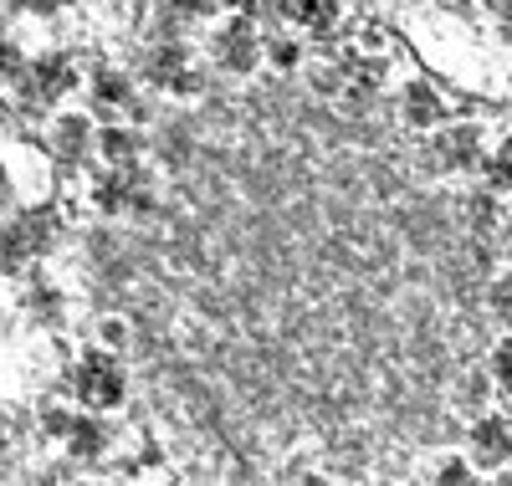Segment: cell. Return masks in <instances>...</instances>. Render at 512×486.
I'll return each mask as SVG.
<instances>
[{
    "label": "cell",
    "mask_w": 512,
    "mask_h": 486,
    "mask_svg": "<svg viewBox=\"0 0 512 486\" xmlns=\"http://www.w3.org/2000/svg\"><path fill=\"white\" fill-rule=\"evenodd\" d=\"M507 486H512V476H507Z\"/></svg>",
    "instance_id": "603a6c76"
},
{
    "label": "cell",
    "mask_w": 512,
    "mask_h": 486,
    "mask_svg": "<svg viewBox=\"0 0 512 486\" xmlns=\"http://www.w3.org/2000/svg\"><path fill=\"white\" fill-rule=\"evenodd\" d=\"M88 144H93V128H88V118L82 113H67V118H57L52 123V149H57V159H82L88 154Z\"/></svg>",
    "instance_id": "9c48e42d"
},
{
    "label": "cell",
    "mask_w": 512,
    "mask_h": 486,
    "mask_svg": "<svg viewBox=\"0 0 512 486\" xmlns=\"http://www.w3.org/2000/svg\"><path fill=\"white\" fill-rule=\"evenodd\" d=\"M128 98H134V87H128V77L123 72H98L93 77V103L103 108V113H118V108H128Z\"/></svg>",
    "instance_id": "8fae6325"
},
{
    "label": "cell",
    "mask_w": 512,
    "mask_h": 486,
    "mask_svg": "<svg viewBox=\"0 0 512 486\" xmlns=\"http://www.w3.org/2000/svg\"><path fill=\"white\" fill-rule=\"evenodd\" d=\"M487 174H492V185H512V134H507V139H502V149L492 154Z\"/></svg>",
    "instance_id": "9a60e30c"
},
{
    "label": "cell",
    "mask_w": 512,
    "mask_h": 486,
    "mask_svg": "<svg viewBox=\"0 0 512 486\" xmlns=\"http://www.w3.org/2000/svg\"><path fill=\"white\" fill-rule=\"evenodd\" d=\"M26 67H21V52L11 47L6 36H0V82H11V77H21Z\"/></svg>",
    "instance_id": "ac0fdd59"
},
{
    "label": "cell",
    "mask_w": 512,
    "mask_h": 486,
    "mask_svg": "<svg viewBox=\"0 0 512 486\" xmlns=\"http://www.w3.org/2000/svg\"><path fill=\"white\" fill-rule=\"evenodd\" d=\"M98 149H103V159H108V164H128V159L139 154V139L128 134V128H108V134L98 139Z\"/></svg>",
    "instance_id": "4fadbf2b"
},
{
    "label": "cell",
    "mask_w": 512,
    "mask_h": 486,
    "mask_svg": "<svg viewBox=\"0 0 512 486\" xmlns=\"http://www.w3.org/2000/svg\"><path fill=\"white\" fill-rule=\"evenodd\" d=\"M62 440H67L77 456H98V451H103V425H93V420H72Z\"/></svg>",
    "instance_id": "7c38bea8"
},
{
    "label": "cell",
    "mask_w": 512,
    "mask_h": 486,
    "mask_svg": "<svg viewBox=\"0 0 512 486\" xmlns=\"http://www.w3.org/2000/svg\"><path fill=\"white\" fill-rule=\"evenodd\" d=\"M436 486H472V466H461V461H441Z\"/></svg>",
    "instance_id": "e0dca14e"
},
{
    "label": "cell",
    "mask_w": 512,
    "mask_h": 486,
    "mask_svg": "<svg viewBox=\"0 0 512 486\" xmlns=\"http://www.w3.org/2000/svg\"><path fill=\"white\" fill-rule=\"evenodd\" d=\"M492 374H497L502 389H512V343H502V348L492 353Z\"/></svg>",
    "instance_id": "d6986e66"
},
{
    "label": "cell",
    "mask_w": 512,
    "mask_h": 486,
    "mask_svg": "<svg viewBox=\"0 0 512 486\" xmlns=\"http://www.w3.org/2000/svg\"><path fill=\"white\" fill-rule=\"evenodd\" d=\"M256 57H262V36H256V26L246 16H231L221 31H216V62L226 72H251Z\"/></svg>",
    "instance_id": "7a4b0ae2"
},
{
    "label": "cell",
    "mask_w": 512,
    "mask_h": 486,
    "mask_svg": "<svg viewBox=\"0 0 512 486\" xmlns=\"http://www.w3.org/2000/svg\"><path fill=\"white\" fill-rule=\"evenodd\" d=\"M297 57H303V52H297V41H272V62H277L282 72H292Z\"/></svg>",
    "instance_id": "44dd1931"
},
{
    "label": "cell",
    "mask_w": 512,
    "mask_h": 486,
    "mask_svg": "<svg viewBox=\"0 0 512 486\" xmlns=\"http://www.w3.org/2000/svg\"><path fill=\"white\" fill-rule=\"evenodd\" d=\"M26 251H31L26 226H6V231H0V267H16V261H26Z\"/></svg>",
    "instance_id": "5bb4252c"
},
{
    "label": "cell",
    "mask_w": 512,
    "mask_h": 486,
    "mask_svg": "<svg viewBox=\"0 0 512 486\" xmlns=\"http://www.w3.org/2000/svg\"><path fill=\"white\" fill-rule=\"evenodd\" d=\"M400 118H405L410 128H420V134H431V128L446 118L441 87H431V82H410V87H405V98H400Z\"/></svg>",
    "instance_id": "8992f818"
},
{
    "label": "cell",
    "mask_w": 512,
    "mask_h": 486,
    "mask_svg": "<svg viewBox=\"0 0 512 486\" xmlns=\"http://www.w3.org/2000/svg\"><path fill=\"white\" fill-rule=\"evenodd\" d=\"M297 486H328V481L323 476H308V481H297Z\"/></svg>",
    "instance_id": "7402d4cb"
},
{
    "label": "cell",
    "mask_w": 512,
    "mask_h": 486,
    "mask_svg": "<svg viewBox=\"0 0 512 486\" xmlns=\"http://www.w3.org/2000/svg\"><path fill=\"white\" fill-rule=\"evenodd\" d=\"M144 77H149L154 87H169V93H195V87H200V77H195V67H190V52L175 47V41H164V47H154V52L144 57Z\"/></svg>",
    "instance_id": "3957f363"
},
{
    "label": "cell",
    "mask_w": 512,
    "mask_h": 486,
    "mask_svg": "<svg viewBox=\"0 0 512 486\" xmlns=\"http://www.w3.org/2000/svg\"><path fill=\"white\" fill-rule=\"evenodd\" d=\"M72 82H77V67H72L67 57H36V62L21 72V98H26L31 108L57 103V98L72 93Z\"/></svg>",
    "instance_id": "6da1fadb"
},
{
    "label": "cell",
    "mask_w": 512,
    "mask_h": 486,
    "mask_svg": "<svg viewBox=\"0 0 512 486\" xmlns=\"http://www.w3.org/2000/svg\"><path fill=\"white\" fill-rule=\"evenodd\" d=\"M93 200L103 205V215H134V210L149 205V185H144L128 164H118L113 174H103V180H98Z\"/></svg>",
    "instance_id": "277c9868"
},
{
    "label": "cell",
    "mask_w": 512,
    "mask_h": 486,
    "mask_svg": "<svg viewBox=\"0 0 512 486\" xmlns=\"http://www.w3.org/2000/svg\"><path fill=\"white\" fill-rule=\"evenodd\" d=\"M159 6H164L169 21H195V16H205V0H159Z\"/></svg>",
    "instance_id": "2e32d148"
},
{
    "label": "cell",
    "mask_w": 512,
    "mask_h": 486,
    "mask_svg": "<svg viewBox=\"0 0 512 486\" xmlns=\"http://www.w3.org/2000/svg\"><path fill=\"white\" fill-rule=\"evenodd\" d=\"M472 461L477 466H507L512 461V425L507 420H482L477 430H472Z\"/></svg>",
    "instance_id": "52a82bcc"
},
{
    "label": "cell",
    "mask_w": 512,
    "mask_h": 486,
    "mask_svg": "<svg viewBox=\"0 0 512 486\" xmlns=\"http://www.w3.org/2000/svg\"><path fill=\"white\" fill-rule=\"evenodd\" d=\"M287 11L297 26H308L313 36H328L338 26V11H344V0H287Z\"/></svg>",
    "instance_id": "30bf717a"
},
{
    "label": "cell",
    "mask_w": 512,
    "mask_h": 486,
    "mask_svg": "<svg viewBox=\"0 0 512 486\" xmlns=\"http://www.w3.org/2000/svg\"><path fill=\"white\" fill-rule=\"evenodd\" d=\"M77 394H82V405H93V410H113L123 400V374L103 359V353H93V359L77 369Z\"/></svg>",
    "instance_id": "5b68a950"
},
{
    "label": "cell",
    "mask_w": 512,
    "mask_h": 486,
    "mask_svg": "<svg viewBox=\"0 0 512 486\" xmlns=\"http://www.w3.org/2000/svg\"><path fill=\"white\" fill-rule=\"evenodd\" d=\"M492 307H497L502 323H512V277H502V282L492 287Z\"/></svg>",
    "instance_id": "ffe728a7"
},
{
    "label": "cell",
    "mask_w": 512,
    "mask_h": 486,
    "mask_svg": "<svg viewBox=\"0 0 512 486\" xmlns=\"http://www.w3.org/2000/svg\"><path fill=\"white\" fill-rule=\"evenodd\" d=\"M436 164L441 169H472L482 164V134L477 128H446L436 139Z\"/></svg>",
    "instance_id": "ba28073f"
}]
</instances>
